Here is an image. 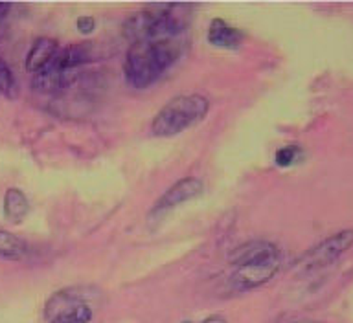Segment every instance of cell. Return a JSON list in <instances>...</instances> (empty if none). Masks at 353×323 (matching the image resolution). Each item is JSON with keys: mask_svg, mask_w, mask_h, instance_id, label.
<instances>
[{"mask_svg": "<svg viewBox=\"0 0 353 323\" xmlns=\"http://www.w3.org/2000/svg\"><path fill=\"white\" fill-rule=\"evenodd\" d=\"M230 261L236 264V272L230 278L232 285L237 291H250L265 285L278 274L281 267V253L272 242L250 241L236 248L230 256Z\"/></svg>", "mask_w": 353, "mask_h": 323, "instance_id": "obj_1", "label": "cell"}, {"mask_svg": "<svg viewBox=\"0 0 353 323\" xmlns=\"http://www.w3.org/2000/svg\"><path fill=\"white\" fill-rule=\"evenodd\" d=\"M179 54L181 48L171 39L134 43L127 52L123 66L127 81L134 88H148L175 63Z\"/></svg>", "mask_w": 353, "mask_h": 323, "instance_id": "obj_2", "label": "cell"}, {"mask_svg": "<svg viewBox=\"0 0 353 323\" xmlns=\"http://www.w3.org/2000/svg\"><path fill=\"white\" fill-rule=\"evenodd\" d=\"M190 10L186 6H160L154 10H143L131 15L123 24V35L132 44L165 41L181 33L188 26Z\"/></svg>", "mask_w": 353, "mask_h": 323, "instance_id": "obj_3", "label": "cell"}, {"mask_svg": "<svg viewBox=\"0 0 353 323\" xmlns=\"http://www.w3.org/2000/svg\"><path fill=\"white\" fill-rule=\"evenodd\" d=\"M210 110V101L201 94L176 96L165 103V107L154 116L153 134L160 138L175 136L190 127L197 125L206 118Z\"/></svg>", "mask_w": 353, "mask_h": 323, "instance_id": "obj_4", "label": "cell"}, {"mask_svg": "<svg viewBox=\"0 0 353 323\" xmlns=\"http://www.w3.org/2000/svg\"><path fill=\"white\" fill-rule=\"evenodd\" d=\"M352 247L353 230H342L311 248L307 253H303L296 267L302 274H311V272H316V270H322L335 263L336 259L344 256Z\"/></svg>", "mask_w": 353, "mask_h": 323, "instance_id": "obj_5", "label": "cell"}, {"mask_svg": "<svg viewBox=\"0 0 353 323\" xmlns=\"http://www.w3.org/2000/svg\"><path fill=\"white\" fill-rule=\"evenodd\" d=\"M44 318L48 323H88L92 309L74 291H61L46 302Z\"/></svg>", "mask_w": 353, "mask_h": 323, "instance_id": "obj_6", "label": "cell"}, {"mask_svg": "<svg viewBox=\"0 0 353 323\" xmlns=\"http://www.w3.org/2000/svg\"><path fill=\"white\" fill-rule=\"evenodd\" d=\"M204 191L203 182L195 178V176H186V178H181L176 182L175 186H171L168 191L162 195V197L157 200V204L151 209V217L153 215H162L170 209L176 208L179 204H184L188 200H193V198L201 197Z\"/></svg>", "mask_w": 353, "mask_h": 323, "instance_id": "obj_7", "label": "cell"}, {"mask_svg": "<svg viewBox=\"0 0 353 323\" xmlns=\"http://www.w3.org/2000/svg\"><path fill=\"white\" fill-rule=\"evenodd\" d=\"M77 77H79V72L59 70V68H54V66L48 65L37 74H33L32 87L37 92L43 94L61 92V90L70 88L77 81Z\"/></svg>", "mask_w": 353, "mask_h": 323, "instance_id": "obj_8", "label": "cell"}, {"mask_svg": "<svg viewBox=\"0 0 353 323\" xmlns=\"http://www.w3.org/2000/svg\"><path fill=\"white\" fill-rule=\"evenodd\" d=\"M92 57V44H72V46H66L65 50H57V54L54 55V59L50 61L48 65L59 68V70L79 72V66L90 63Z\"/></svg>", "mask_w": 353, "mask_h": 323, "instance_id": "obj_9", "label": "cell"}, {"mask_svg": "<svg viewBox=\"0 0 353 323\" xmlns=\"http://www.w3.org/2000/svg\"><path fill=\"white\" fill-rule=\"evenodd\" d=\"M57 54V43L50 37H41L33 43L32 50L28 52L26 57V70L32 74H37L48 65L50 61L54 59Z\"/></svg>", "mask_w": 353, "mask_h": 323, "instance_id": "obj_10", "label": "cell"}, {"mask_svg": "<svg viewBox=\"0 0 353 323\" xmlns=\"http://www.w3.org/2000/svg\"><path fill=\"white\" fill-rule=\"evenodd\" d=\"M208 43L217 46V48L225 50H236L243 43V33L236 28L228 26L225 21L215 19L210 24L208 30Z\"/></svg>", "mask_w": 353, "mask_h": 323, "instance_id": "obj_11", "label": "cell"}, {"mask_svg": "<svg viewBox=\"0 0 353 323\" xmlns=\"http://www.w3.org/2000/svg\"><path fill=\"white\" fill-rule=\"evenodd\" d=\"M30 211V204L28 198L24 197V193L17 187H11L6 191L4 197V215L11 222H21Z\"/></svg>", "mask_w": 353, "mask_h": 323, "instance_id": "obj_12", "label": "cell"}, {"mask_svg": "<svg viewBox=\"0 0 353 323\" xmlns=\"http://www.w3.org/2000/svg\"><path fill=\"white\" fill-rule=\"evenodd\" d=\"M24 256H26V244L10 231L0 230V258L17 261Z\"/></svg>", "mask_w": 353, "mask_h": 323, "instance_id": "obj_13", "label": "cell"}, {"mask_svg": "<svg viewBox=\"0 0 353 323\" xmlns=\"http://www.w3.org/2000/svg\"><path fill=\"white\" fill-rule=\"evenodd\" d=\"M300 153H302V151H300L298 145H287V147L278 149L274 154L276 165H280V167H289V165H292L296 162Z\"/></svg>", "mask_w": 353, "mask_h": 323, "instance_id": "obj_14", "label": "cell"}, {"mask_svg": "<svg viewBox=\"0 0 353 323\" xmlns=\"http://www.w3.org/2000/svg\"><path fill=\"white\" fill-rule=\"evenodd\" d=\"M17 90L15 77H13V72L10 70V66L6 65L4 61L0 59V94L4 96H13Z\"/></svg>", "mask_w": 353, "mask_h": 323, "instance_id": "obj_15", "label": "cell"}, {"mask_svg": "<svg viewBox=\"0 0 353 323\" xmlns=\"http://www.w3.org/2000/svg\"><path fill=\"white\" fill-rule=\"evenodd\" d=\"M94 28H96V21H94L92 17L83 15L77 19V30H79L81 33L94 32Z\"/></svg>", "mask_w": 353, "mask_h": 323, "instance_id": "obj_16", "label": "cell"}, {"mask_svg": "<svg viewBox=\"0 0 353 323\" xmlns=\"http://www.w3.org/2000/svg\"><path fill=\"white\" fill-rule=\"evenodd\" d=\"M203 323H226V320L221 318V316H210V318L204 320Z\"/></svg>", "mask_w": 353, "mask_h": 323, "instance_id": "obj_17", "label": "cell"}, {"mask_svg": "<svg viewBox=\"0 0 353 323\" xmlns=\"http://www.w3.org/2000/svg\"><path fill=\"white\" fill-rule=\"evenodd\" d=\"M8 11H10V4H6V2H0V21L4 19Z\"/></svg>", "mask_w": 353, "mask_h": 323, "instance_id": "obj_18", "label": "cell"}, {"mask_svg": "<svg viewBox=\"0 0 353 323\" xmlns=\"http://www.w3.org/2000/svg\"><path fill=\"white\" fill-rule=\"evenodd\" d=\"M294 323H320V322H314V320H300V322H294Z\"/></svg>", "mask_w": 353, "mask_h": 323, "instance_id": "obj_19", "label": "cell"}]
</instances>
